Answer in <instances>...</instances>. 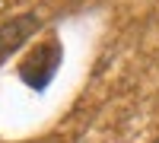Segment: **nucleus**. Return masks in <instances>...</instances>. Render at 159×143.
<instances>
[{
  "mask_svg": "<svg viewBox=\"0 0 159 143\" xmlns=\"http://www.w3.org/2000/svg\"><path fill=\"white\" fill-rule=\"evenodd\" d=\"M61 57H64V51H61L57 42H45V45H38L32 54L22 60V67H19L22 83L32 86L35 92H42V89L54 80V73H57V67H61Z\"/></svg>",
  "mask_w": 159,
  "mask_h": 143,
  "instance_id": "1",
  "label": "nucleus"
},
{
  "mask_svg": "<svg viewBox=\"0 0 159 143\" xmlns=\"http://www.w3.org/2000/svg\"><path fill=\"white\" fill-rule=\"evenodd\" d=\"M32 32H38V16H32V13L16 16V19H10L7 25H0V60H3L10 51H16Z\"/></svg>",
  "mask_w": 159,
  "mask_h": 143,
  "instance_id": "2",
  "label": "nucleus"
}]
</instances>
